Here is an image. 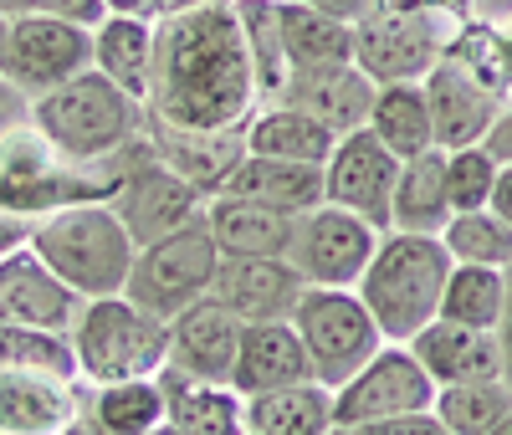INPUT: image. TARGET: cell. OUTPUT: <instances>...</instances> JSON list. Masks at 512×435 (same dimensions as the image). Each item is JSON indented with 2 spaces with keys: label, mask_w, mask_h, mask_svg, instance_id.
<instances>
[{
  "label": "cell",
  "mask_w": 512,
  "mask_h": 435,
  "mask_svg": "<svg viewBox=\"0 0 512 435\" xmlns=\"http://www.w3.org/2000/svg\"><path fill=\"white\" fill-rule=\"evenodd\" d=\"M62 435H98V430H93V425H88V420H82V415H77V420H72V425H67V430H62Z\"/></svg>",
  "instance_id": "cell-51"
},
{
  "label": "cell",
  "mask_w": 512,
  "mask_h": 435,
  "mask_svg": "<svg viewBox=\"0 0 512 435\" xmlns=\"http://www.w3.org/2000/svg\"><path fill=\"white\" fill-rule=\"evenodd\" d=\"M436 420L451 435H487L512 410V384L507 379H477V384H441L436 389Z\"/></svg>",
  "instance_id": "cell-36"
},
{
  "label": "cell",
  "mask_w": 512,
  "mask_h": 435,
  "mask_svg": "<svg viewBox=\"0 0 512 435\" xmlns=\"http://www.w3.org/2000/svg\"><path fill=\"white\" fill-rule=\"evenodd\" d=\"M0 374H62V379H82L77 374L72 333L0 323Z\"/></svg>",
  "instance_id": "cell-35"
},
{
  "label": "cell",
  "mask_w": 512,
  "mask_h": 435,
  "mask_svg": "<svg viewBox=\"0 0 512 435\" xmlns=\"http://www.w3.org/2000/svg\"><path fill=\"white\" fill-rule=\"evenodd\" d=\"M205 6H221V0H154V21L190 16V11H205Z\"/></svg>",
  "instance_id": "cell-46"
},
{
  "label": "cell",
  "mask_w": 512,
  "mask_h": 435,
  "mask_svg": "<svg viewBox=\"0 0 512 435\" xmlns=\"http://www.w3.org/2000/svg\"><path fill=\"white\" fill-rule=\"evenodd\" d=\"M451 261H472V267H512V226L487 205V210H461L441 231Z\"/></svg>",
  "instance_id": "cell-37"
},
{
  "label": "cell",
  "mask_w": 512,
  "mask_h": 435,
  "mask_svg": "<svg viewBox=\"0 0 512 435\" xmlns=\"http://www.w3.org/2000/svg\"><path fill=\"white\" fill-rule=\"evenodd\" d=\"M502 164H512V93H507V103H502V113H497V123L487 128V139H482Z\"/></svg>",
  "instance_id": "cell-43"
},
{
  "label": "cell",
  "mask_w": 512,
  "mask_h": 435,
  "mask_svg": "<svg viewBox=\"0 0 512 435\" xmlns=\"http://www.w3.org/2000/svg\"><path fill=\"white\" fill-rule=\"evenodd\" d=\"M502 313H507V272L502 267H472V261H456L451 277H446V292H441V318L497 333Z\"/></svg>",
  "instance_id": "cell-34"
},
{
  "label": "cell",
  "mask_w": 512,
  "mask_h": 435,
  "mask_svg": "<svg viewBox=\"0 0 512 435\" xmlns=\"http://www.w3.org/2000/svg\"><path fill=\"white\" fill-rule=\"evenodd\" d=\"M0 435H16V430H6V425H0Z\"/></svg>",
  "instance_id": "cell-54"
},
{
  "label": "cell",
  "mask_w": 512,
  "mask_h": 435,
  "mask_svg": "<svg viewBox=\"0 0 512 435\" xmlns=\"http://www.w3.org/2000/svg\"><path fill=\"white\" fill-rule=\"evenodd\" d=\"M144 134H149V149L175 169L185 185H195L205 200L221 195L226 180L236 174V164L246 159V123H231V128H180V123L149 118Z\"/></svg>",
  "instance_id": "cell-16"
},
{
  "label": "cell",
  "mask_w": 512,
  "mask_h": 435,
  "mask_svg": "<svg viewBox=\"0 0 512 435\" xmlns=\"http://www.w3.org/2000/svg\"><path fill=\"white\" fill-rule=\"evenodd\" d=\"M159 389H164V420L180 435H246V395L236 384L195 379L164 364Z\"/></svg>",
  "instance_id": "cell-21"
},
{
  "label": "cell",
  "mask_w": 512,
  "mask_h": 435,
  "mask_svg": "<svg viewBox=\"0 0 512 435\" xmlns=\"http://www.w3.org/2000/svg\"><path fill=\"white\" fill-rule=\"evenodd\" d=\"M144 435H180V430H175V425L164 420V425H154V430H144Z\"/></svg>",
  "instance_id": "cell-53"
},
{
  "label": "cell",
  "mask_w": 512,
  "mask_h": 435,
  "mask_svg": "<svg viewBox=\"0 0 512 435\" xmlns=\"http://www.w3.org/2000/svg\"><path fill=\"white\" fill-rule=\"evenodd\" d=\"M451 190H446V149H425L415 159H400V180L390 200V231H420L441 236L451 221Z\"/></svg>",
  "instance_id": "cell-26"
},
{
  "label": "cell",
  "mask_w": 512,
  "mask_h": 435,
  "mask_svg": "<svg viewBox=\"0 0 512 435\" xmlns=\"http://www.w3.org/2000/svg\"><path fill=\"white\" fill-rule=\"evenodd\" d=\"M93 67L113 77L123 93L149 98V72H154V21L149 16H103L93 26Z\"/></svg>",
  "instance_id": "cell-28"
},
{
  "label": "cell",
  "mask_w": 512,
  "mask_h": 435,
  "mask_svg": "<svg viewBox=\"0 0 512 435\" xmlns=\"http://www.w3.org/2000/svg\"><path fill=\"white\" fill-rule=\"evenodd\" d=\"M497 174H502V159L487 149V144H461V149H446V190H451V210H487L492 205V190H497Z\"/></svg>",
  "instance_id": "cell-38"
},
{
  "label": "cell",
  "mask_w": 512,
  "mask_h": 435,
  "mask_svg": "<svg viewBox=\"0 0 512 435\" xmlns=\"http://www.w3.org/2000/svg\"><path fill=\"white\" fill-rule=\"evenodd\" d=\"M395 180H400V159L384 149L369 128H354V134H344L333 144V154L323 164V200L364 215L379 231H390Z\"/></svg>",
  "instance_id": "cell-13"
},
{
  "label": "cell",
  "mask_w": 512,
  "mask_h": 435,
  "mask_svg": "<svg viewBox=\"0 0 512 435\" xmlns=\"http://www.w3.org/2000/svg\"><path fill=\"white\" fill-rule=\"evenodd\" d=\"M31 215H16V210H6V205H0V256H6V251H16V246H26L31 241Z\"/></svg>",
  "instance_id": "cell-42"
},
{
  "label": "cell",
  "mask_w": 512,
  "mask_h": 435,
  "mask_svg": "<svg viewBox=\"0 0 512 435\" xmlns=\"http://www.w3.org/2000/svg\"><path fill=\"white\" fill-rule=\"evenodd\" d=\"M466 11L456 6H405V11H369L354 21V62L384 82H425Z\"/></svg>",
  "instance_id": "cell-6"
},
{
  "label": "cell",
  "mask_w": 512,
  "mask_h": 435,
  "mask_svg": "<svg viewBox=\"0 0 512 435\" xmlns=\"http://www.w3.org/2000/svg\"><path fill=\"white\" fill-rule=\"evenodd\" d=\"M93 67V26L62 21V16H11L6 41V72L26 98H41L62 87L67 77Z\"/></svg>",
  "instance_id": "cell-12"
},
{
  "label": "cell",
  "mask_w": 512,
  "mask_h": 435,
  "mask_svg": "<svg viewBox=\"0 0 512 435\" xmlns=\"http://www.w3.org/2000/svg\"><path fill=\"white\" fill-rule=\"evenodd\" d=\"M216 267H221V246L210 236L205 215L190 226H180L175 236L139 246V261L128 272V297L149 308L154 318H180L190 302H200L210 287H216Z\"/></svg>",
  "instance_id": "cell-8"
},
{
  "label": "cell",
  "mask_w": 512,
  "mask_h": 435,
  "mask_svg": "<svg viewBox=\"0 0 512 435\" xmlns=\"http://www.w3.org/2000/svg\"><path fill=\"white\" fill-rule=\"evenodd\" d=\"M369 134L390 149L395 159H415L436 144V123H431V103H425L420 82H384L374 93V113H369Z\"/></svg>",
  "instance_id": "cell-31"
},
{
  "label": "cell",
  "mask_w": 512,
  "mask_h": 435,
  "mask_svg": "<svg viewBox=\"0 0 512 435\" xmlns=\"http://www.w3.org/2000/svg\"><path fill=\"white\" fill-rule=\"evenodd\" d=\"M246 435H251V430H246Z\"/></svg>",
  "instance_id": "cell-55"
},
{
  "label": "cell",
  "mask_w": 512,
  "mask_h": 435,
  "mask_svg": "<svg viewBox=\"0 0 512 435\" xmlns=\"http://www.w3.org/2000/svg\"><path fill=\"white\" fill-rule=\"evenodd\" d=\"M82 420L98 435H144L164 425V389L154 379H118V384H82Z\"/></svg>",
  "instance_id": "cell-30"
},
{
  "label": "cell",
  "mask_w": 512,
  "mask_h": 435,
  "mask_svg": "<svg viewBox=\"0 0 512 435\" xmlns=\"http://www.w3.org/2000/svg\"><path fill=\"white\" fill-rule=\"evenodd\" d=\"M144 123H149L144 98L123 93L98 67L31 98V128L62 159H77V164H103V159L123 154L128 144L144 139Z\"/></svg>",
  "instance_id": "cell-2"
},
{
  "label": "cell",
  "mask_w": 512,
  "mask_h": 435,
  "mask_svg": "<svg viewBox=\"0 0 512 435\" xmlns=\"http://www.w3.org/2000/svg\"><path fill=\"white\" fill-rule=\"evenodd\" d=\"M241 328L246 323L226 308V302L205 292L180 318H169V369L231 384L236 354H241Z\"/></svg>",
  "instance_id": "cell-17"
},
{
  "label": "cell",
  "mask_w": 512,
  "mask_h": 435,
  "mask_svg": "<svg viewBox=\"0 0 512 435\" xmlns=\"http://www.w3.org/2000/svg\"><path fill=\"white\" fill-rule=\"evenodd\" d=\"M328 435H451L436 410H415V415H390V420H369V425H333Z\"/></svg>",
  "instance_id": "cell-39"
},
{
  "label": "cell",
  "mask_w": 512,
  "mask_h": 435,
  "mask_svg": "<svg viewBox=\"0 0 512 435\" xmlns=\"http://www.w3.org/2000/svg\"><path fill=\"white\" fill-rule=\"evenodd\" d=\"M236 16L256 72V103H282L292 87V62L282 47V0H236Z\"/></svg>",
  "instance_id": "cell-33"
},
{
  "label": "cell",
  "mask_w": 512,
  "mask_h": 435,
  "mask_svg": "<svg viewBox=\"0 0 512 435\" xmlns=\"http://www.w3.org/2000/svg\"><path fill=\"white\" fill-rule=\"evenodd\" d=\"M410 354L420 359V369L441 384H477V379H507V354H502V333L492 328H472V323H451V318H431L415 338Z\"/></svg>",
  "instance_id": "cell-18"
},
{
  "label": "cell",
  "mask_w": 512,
  "mask_h": 435,
  "mask_svg": "<svg viewBox=\"0 0 512 435\" xmlns=\"http://www.w3.org/2000/svg\"><path fill=\"white\" fill-rule=\"evenodd\" d=\"M77 313H82V297L31 251V241L0 256V323L72 333Z\"/></svg>",
  "instance_id": "cell-14"
},
{
  "label": "cell",
  "mask_w": 512,
  "mask_h": 435,
  "mask_svg": "<svg viewBox=\"0 0 512 435\" xmlns=\"http://www.w3.org/2000/svg\"><path fill=\"white\" fill-rule=\"evenodd\" d=\"M149 118L180 128H231L251 123L256 72L241 36L236 0L190 16L154 21V72H149Z\"/></svg>",
  "instance_id": "cell-1"
},
{
  "label": "cell",
  "mask_w": 512,
  "mask_h": 435,
  "mask_svg": "<svg viewBox=\"0 0 512 435\" xmlns=\"http://www.w3.org/2000/svg\"><path fill=\"white\" fill-rule=\"evenodd\" d=\"M82 415V379L0 374V425L16 435H62Z\"/></svg>",
  "instance_id": "cell-22"
},
{
  "label": "cell",
  "mask_w": 512,
  "mask_h": 435,
  "mask_svg": "<svg viewBox=\"0 0 512 435\" xmlns=\"http://www.w3.org/2000/svg\"><path fill=\"white\" fill-rule=\"evenodd\" d=\"M303 379H313V364H308V348L297 338L292 318L241 328V354H236V374H231L241 395H267V389H287Z\"/></svg>",
  "instance_id": "cell-23"
},
{
  "label": "cell",
  "mask_w": 512,
  "mask_h": 435,
  "mask_svg": "<svg viewBox=\"0 0 512 435\" xmlns=\"http://www.w3.org/2000/svg\"><path fill=\"white\" fill-rule=\"evenodd\" d=\"M282 47L297 72H328V67H349L354 62V26L333 21L323 11H308L297 0H282Z\"/></svg>",
  "instance_id": "cell-32"
},
{
  "label": "cell",
  "mask_w": 512,
  "mask_h": 435,
  "mask_svg": "<svg viewBox=\"0 0 512 435\" xmlns=\"http://www.w3.org/2000/svg\"><path fill=\"white\" fill-rule=\"evenodd\" d=\"M425 103H431V123H436V144L441 149H461V144H482L487 128L502 113V93H492L487 82H477L456 57H441L425 72Z\"/></svg>",
  "instance_id": "cell-19"
},
{
  "label": "cell",
  "mask_w": 512,
  "mask_h": 435,
  "mask_svg": "<svg viewBox=\"0 0 512 435\" xmlns=\"http://www.w3.org/2000/svg\"><path fill=\"white\" fill-rule=\"evenodd\" d=\"M246 430L251 435H328L333 430V389L318 379L246 395Z\"/></svg>",
  "instance_id": "cell-29"
},
{
  "label": "cell",
  "mask_w": 512,
  "mask_h": 435,
  "mask_svg": "<svg viewBox=\"0 0 512 435\" xmlns=\"http://www.w3.org/2000/svg\"><path fill=\"white\" fill-rule=\"evenodd\" d=\"M108 205H113V215L128 226V236H134L139 246L175 236L180 226H190V221L205 215V195L195 185H185L149 144L139 149L134 164L123 169V180H118Z\"/></svg>",
  "instance_id": "cell-10"
},
{
  "label": "cell",
  "mask_w": 512,
  "mask_h": 435,
  "mask_svg": "<svg viewBox=\"0 0 512 435\" xmlns=\"http://www.w3.org/2000/svg\"><path fill=\"white\" fill-rule=\"evenodd\" d=\"M297 6H308V11H323V16H333V21H359L364 11H369V0H297Z\"/></svg>",
  "instance_id": "cell-44"
},
{
  "label": "cell",
  "mask_w": 512,
  "mask_h": 435,
  "mask_svg": "<svg viewBox=\"0 0 512 435\" xmlns=\"http://www.w3.org/2000/svg\"><path fill=\"white\" fill-rule=\"evenodd\" d=\"M466 16H482V21H512V0H456Z\"/></svg>",
  "instance_id": "cell-45"
},
{
  "label": "cell",
  "mask_w": 512,
  "mask_h": 435,
  "mask_svg": "<svg viewBox=\"0 0 512 435\" xmlns=\"http://www.w3.org/2000/svg\"><path fill=\"white\" fill-rule=\"evenodd\" d=\"M6 41H11V11L0 6V67H6Z\"/></svg>",
  "instance_id": "cell-50"
},
{
  "label": "cell",
  "mask_w": 512,
  "mask_h": 435,
  "mask_svg": "<svg viewBox=\"0 0 512 435\" xmlns=\"http://www.w3.org/2000/svg\"><path fill=\"white\" fill-rule=\"evenodd\" d=\"M492 210H497L502 221L512 226V164H502V174H497V190H492Z\"/></svg>",
  "instance_id": "cell-47"
},
{
  "label": "cell",
  "mask_w": 512,
  "mask_h": 435,
  "mask_svg": "<svg viewBox=\"0 0 512 435\" xmlns=\"http://www.w3.org/2000/svg\"><path fill=\"white\" fill-rule=\"evenodd\" d=\"M436 405V379L420 369L410 343H384L379 354L333 389V425H369Z\"/></svg>",
  "instance_id": "cell-9"
},
{
  "label": "cell",
  "mask_w": 512,
  "mask_h": 435,
  "mask_svg": "<svg viewBox=\"0 0 512 435\" xmlns=\"http://www.w3.org/2000/svg\"><path fill=\"white\" fill-rule=\"evenodd\" d=\"M374 93H379V82L359 62H349V67H328V72H297L282 103L308 108L313 118H323L333 134L344 139L354 128H369Z\"/></svg>",
  "instance_id": "cell-24"
},
{
  "label": "cell",
  "mask_w": 512,
  "mask_h": 435,
  "mask_svg": "<svg viewBox=\"0 0 512 435\" xmlns=\"http://www.w3.org/2000/svg\"><path fill=\"white\" fill-rule=\"evenodd\" d=\"M31 251L82 297H113L128 287V272L139 261V241L113 215L108 200H77L62 210L36 215L31 226Z\"/></svg>",
  "instance_id": "cell-4"
},
{
  "label": "cell",
  "mask_w": 512,
  "mask_h": 435,
  "mask_svg": "<svg viewBox=\"0 0 512 435\" xmlns=\"http://www.w3.org/2000/svg\"><path fill=\"white\" fill-rule=\"evenodd\" d=\"M77 374L82 384H118V379H154L169 364V323L139 308L128 292L82 302L72 323Z\"/></svg>",
  "instance_id": "cell-5"
},
{
  "label": "cell",
  "mask_w": 512,
  "mask_h": 435,
  "mask_svg": "<svg viewBox=\"0 0 512 435\" xmlns=\"http://www.w3.org/2000/svg\"><path fill=\"white\" fill-rule=\"evenodd\" d=\"M221 195H246L277 205L287 215H308L323 205V164H297V159H272V154H246Z\"/></svg>",
  "instance_id": "cell-25"
},
{
  "label": "cell",
  "mask_w": 512,
  "mask_h": 435,
  "mask_svg": "<svg viewBox=\"0 0 512 435\" xmlns=\"http://www.w3.org/2000/svg\"><path fill=\"white\" fill-rule=\"evenodd\" d=\"M487 435H512V410H507V415H502V420H497V425H492Z\"/></svg>",
  "instance_id": "cell-52"
},
{
  "label": "cell",
  "mask_w": 512,
  "mask_h": 435,
  "mask_svg": "<svg viewBox=\"0 0 512 435\" xmlns=\"http://www.w3.org/2000/svg\"><path fill=\"white\" fill-rule=\"evenodd\" d=\"M292 328L308 348L313 379L328 389L354 379L384 348V333L354 287H308L303 302L292 308Z\"/></svg>",
  "instance_id": "cell-7"
},
{
  "label": "cell",
  "mask_w": 512,
  "mask_h": 435,
  "mask_svg": "<svg viewBox=\"0 0 512 435\" xmlns=\"http://www.w3.org/2000/svg\"><path fill=\"white\" fill-rule=\"evenodd\" d=\"M11 16H62V21H82V26H98L108 11L103 0H0Z\"/></svg>",
  "instance_id": "cell-40"
},
{
  "label": "cell",
  "mask_w": 512,
  "mask_h": 435,
  "mask_svg": "<svg viewBox=\"0 0 512 435\" xmlns=\"http://www.w3.org/2000/svg\"><path fill=\"white\" fill-rule=\"evenodd\" d=\"M103 11H113V16H149L154 21V0H103Z\"/></svg>",
  "instance_id": "cell-49"
},
{
  "label": "cell",
  "mask_w": 512,
  "mask_h": 435,
  "mask_svg": "<svg viewBox=\"0 0 512 435\" xmlns=\"http://www.w3.org/2000/svg\"><path fill=\"white\" fill-rule=\"evenodd\" d=\"M502 354H507V384H512V267H507V313H502Z\"/></svg>",
  "instance_id": "cell-48"
},
{
  "label": "cell",
  "mask_w": 512,
  "mask_h": 435,
  "mask_svg": "<svg viewBox=\"0 0 512 435\" xmlns=\"http://www.w3.org/2000/svg\"><path fill=\"white\" fill-rule=\"evenodd\" d=\"M26 123H31V98L0 72V144H6L11 134H21Z\"/></svg>",
  "instance_id": "cell-41"
},
{
  "label": "cell",
  "mask_w": 512,
  "mask_h": 435,
  "mask_svg": "<svg viewBox=\"0 0 512 435\" xmlns=\"http://www.w3.org/2000/svg\"><path fill=\"white\" fill-rule=\"evenodd\" d=\"M338 134L297 103H267L246 123V154H272V159H297V164H328Z\"/></svg>",
  "instance_id": "cell-27"
},
{
  "label": "cell",
  "mask_w": 512,
  "mask_h": 435,
  "mask_svg": "<svg viewBox=\"0 0 512 435\" xmlns=\"http://www.w3.org/2000/svg\"><path fill=\"white\" fill-rule=\"evenodd\" d=\"M303 292L308 277L292 267V256H221L216 287H210V297H221L241 323H282Z\"/></svg>",
  "instance_id": "cell-15"
},
{
  "label": "cell",
  "mask_w": 512,
  "mask_h": 435,
  "mask_svg": "<svg viewBox=\"0 0 512 435\" xmlns=\"http://www.w3.org/2000/svg\"><path fill=\"white\" fill-rule=\"evenodd\" d=\"M379 226H369L364 215L344 210V205H318L297 221L292 236V267L308 277V287H359L369 256L379 246Z\"/></svg>",
  "instance_id": "cell-11"
},
{
  "label": "cell",
  "mask_w": 512,
  "mask_h": 435,
  "mask_svg": "<svg viewBox=\"0 0 512 435\" xmlns=\"http://www.w3.org/2000/svg\"><path fill=\"white\" fill-rule=\"evenodd\" d=\"M297 221L303 215H287L277 205L246 200V195H210L205 200V226L216 236L221 256H287Z\"/></svg>",
  "instance_id": "cell-20"
},
{
  "label": "cell",
  "mask_w": 512,
  "mask_h": 435,
  "mask_svg": "<svg viewBox=\"0 0 512 435\" xmlns=\"http://www.w3.org/2000/svg\"><path fill=\"white\" fill-rule=\"evenodd\" d=\"M451 251L441 236L420 231H384L369 267L359 277V297L374 313L384 343H410L431 318H441V292L451 277Z\"/></svg>",
  "instance_id": "cell-3"
}]
</instances>
